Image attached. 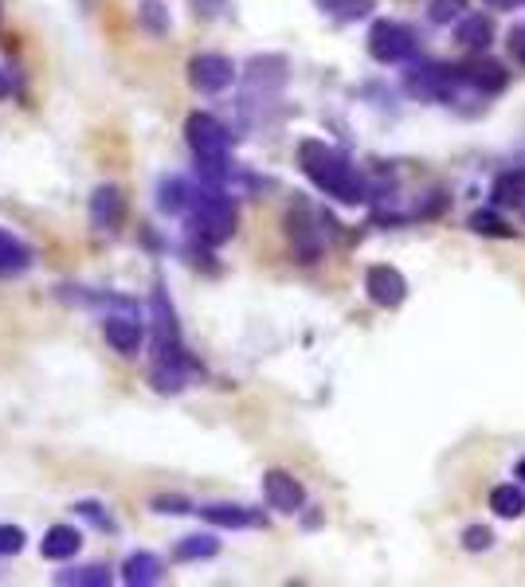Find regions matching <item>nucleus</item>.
<instances>
[{
    "mask_svg": "<svg viewBox=\"0 0 525 587\" xmlns=\"http://www.w3.org/2000/svg\"><path fill=\"white\" fill-rule=\"evenodd\" d=\"M298 165L302 173L314 181V188H322L326 196H334L341 204H361L365 200V177L357 173V165L318 137H306L298 145Z\"/></svg>",
    "mask_w": 525,
    "mask_h": 587,
    "instance_id": "nucleus-1",
    "label": "nucleus"
},
{
    "mask_svg": "<svg viewBox=\"0 0 525 587\" xmlns=\"http://www.w3.org/2000/svg\"><path fill=\"white\" fill-rule=\"evenodd\" d=\"M185 216H189L192 231H196L204 243H212V247L228 243V239L236 235V224H239L236 200H232L224 188H216V184H200V188H196L192 208Z\"/></svg>",
    "mask_w": 525,
    "mask_h": 587,
    "instance_id": "nucleus-2",
    "label": "nucleus"
},
{
    "mask_svg": "<svg viewBox=\"0 0 525 587\" xmlns=\"http://www.w3.org/2000/svg\"><path fill=\"white\" fill-rule=\"evenodd\" d=\"M459 83H463V67H451V63H439V59L416 63L404 75V91L420 98V102H447V98H455Z\"/></svg>",
    "mask_w": 525,
    "mask_h": 587,
    "instance_id": "nucleus-3",
    "label": "nucleus"
},
{
    "mask_svg": "<svg viewBox=\"0 0 525 587\" xmlns=\"http://www.w3.org/2000/svg\"><path fill=\"white\" fill-rule=\"evenodd\" d=\"M185 141H189L192 157L196 161H224L228 157V145H232V134L220 118L196 110L185 118Z\"/></svg>",
    "mask_w": 525,
    "mask_h": 587,
    "instance_id": "nucleus-4",
    "label": "nucleus"
},
{
    "mask_svg": "<svg viewBox=\"0 0 525 587\" xmlns=\"http://www.w3.org/2000/svg\"><path fill=\"white\" fill-rule=\"evenodd\" d=\"M369 55L377 63H388V67L404 63V59L416 55V32L408 24H400V20H377L369 28Z\"/></svg>",
    "mask_w": 525,
    "mask_h": 587,
    "instance_id": "nucleus-5",
    "label": "nucleus"
},
{
    "mask_svg": "<svg viewBox=\"0 0 525 587\" xmlns=\"http://www.w3.org/2000/svg\"><path fill=\"white\" fill-rule=\"evenodd\" d=\"M189 83L200 94H220L236 83V63L220 51H200L189 59Z\"/></svg>",
    "mask_w": 525,
    "mask_h": 587,
    "instance_id": "nucleus-6",
    "label": "nucleus"
},
{
    "mask_svg": "<svg viewBox=\"0 0 525 587\" xmlns=\"http://www.w3.org/2000/svg\"><path fill=\"white\" fill-rule=\"evenodd\" d=\"M263 497H267V505L279 509V513H298V509L306 505L302 482H298L294 474H287V470H267V474H263Z\"/></svg>",
    "mask_w": 525,
    "mask_h": 587,
    "instance_id": "nucleus-7",
    "label": "nucleus"
},
{
    "mask_svg": "<svg viewBox=\"0 0 525 587\" xmlns=\"http://www.w3.org/2000/svg\"><path fill=\"white\" fill-rule=\"evenodd\" d=\"M365 290H369V298L381 306V310H396L404 298H408V282H404V274L396 271V267H369L365 274Z\"/></svg>",
    "mask_w": 525,
    "mask_h": 587,
    "instance_id": "nucleus-8",
    "label": "nucleus"
},
{
    "mask_svg": "<svg viewBox=\"0 0 525 587\" xmlns=\"http://www.w3.org/2000/svg\"><path fill=\"white\" fill-rule=\"evenodd\" d=\"M126 216V196L118 184H98L95 196H91V224L98 231H114Z\"/></svg>",
    "mask_w": 525,
    "mask_h": 587,
    "instance_id": "nucleus-9",
    "label": "nucleus"
},
{
    "mask_svg": "<svg viewBox=\"0 0 525 587\" xmlns=\"http://www.w3.org/2000/svg\"><path fill=\"white\" fill-rule=\"evenodd\" d=\"M102 333H106V341L122 353V357H138V349H142L145 341V329L138 317H126V314H110L102 321Z\"/></svg>",
    "mask_w": 525,
    "mask_h": 587,
    "instance_id": "nucleus-10",
    "label": "nucleus"
},
{
    "mask_svg": "<svg viewBox=\"0 0 525 587\" xmlns=\"http://www.w3.org/2000/svg\"><path fill=\"white\" fill-rule=\"evenodd\" d=\"M161 576H165V564L153 552H130L122 564V584L130 587H153L161 584Z\"/></svg>",
    "mask_w": 525,
    "mask_h": 587,
    "instance_id": "nucleus-11",
    "label": "nucleus"
},
{
    "mask_svg": "<svg viewBox=\"0 0 525 587\" xmlns=\"http://www.w3.org/2000/svg\"><path fill=\"white\" fill-rule=\"evenodd\" d=\"M463 83H471V87L482 94H498V91H506L510 75H506V67L494 63V59H471V63L463 67Z\"/></svg>",
    "mask_w": 525,
    "mask_h": 587,
    "instance_id": "nucleus-12",
    "label": "nucleus"
},
{
    "mask_svg": "<svg viewBox=\"0 0 525 587\" xmlns=\"http://www.w3.org/2000/svg\"><path fill=\"white\" fill-rule=\"evenodd\" d=\"M79 548H83V533L75 525H51L44 533V541H40L44 560H71Z\"/></svg>",
    "mask_w": 525,
    "mask_h": 587,
    "instance_id": "nucleus-13",
    "label": "nucleus"
},
{
    "mask_svg": "<svg viewBox=\"0 0 525 587\" xmlns=\"http://www.w3.org/2000/svg\"><path fill=\"white\" fill-rule=\"evenodd\" d=\"M192 196H196V184H189L185 177H169L157 188V208L165 216H185L192 208Z\"/></svg>",
    "mask_w": 525,
    "mask_h": 587,
    "instance_id": "nucleus-14",
    "label": "nucleus"
},
{
    "mask_svg": "<svg viewBox=\"0 0 525 587\" xmlns=\"http://www.w3.org/2000/svg\"><path fill=\"white\" fill-rule=\"evenodd\" d=\"M490 40H494L490 16H482V12L459 16V24H455V44L467 47V51H482V47H490Z\"/></svg>",
    "mask_w": 525,
    "mask_h": 587,
    "instance_id": "nucleus-15",
    "label": "nucleus"
},
{
    "mask_svg": "<svg viewBox=\"0 0 525 587\" xmlns=\"http://www.w3.org/2000/svg\"><path fill=\"white\" fill-rule=\"evenodd\" d=\"M200 517H204L208 525H216V529H247V525H259V517H255L247 505H228V501L204 505Z\"/></svg>",
    "mask_w": 525,
    "mask_h": 587,
    "instance_id": "nucleus-16",
    "label": "nucleus"
},
{
    "mask_svg": "<svg viewBox=\"0 0 525 587\" xmlns=\"http://www.w3.org/2000/svg\"><path fill=\"white\" fill-rule=\"evenodd\" d=\"M220 552V541H216V533H192V537H185V541L177 544V560L181 564H196V560H212Z\"/></svg>",
    "mask_w": 525,
    "mask_h": 587,
    "instance_id": "nucleus-17",
    "label": "nucleus"
},
{
    "mask_svg": "<svg viewBox=\"0 0 525 587\" xmlns=\"http://www.w3.org/2000/svg\"><path fill=\"white\" fill-rule=\"evenodd\" d=\"M110 580H114V572L106 568V564H87V568H71V572H59L55 576V584L63 587H110Z\"/></svg>",
    "mask_w": 525,
    "mask_h": 587,
    "instance_id": "nucleus-18",
    "label": "nucleus"
},
{
    "mask_svg": "<svg viewBox=\"0 0 525 587\" xmlns=\"http://www.w3.org/2000/svg\"><path fill=\"white\" fill-rule=\"evenodd\" d=\"M494 204H506V208H522L525 204V169H510L494 181Z\"/></svg>",
    "mask_w": 525,
    "mask_h": 587,
    "instance_id": "nucleus-19",
    "label": "nucleus"
},
{
    "mask_svg": "<svg viewBox=\"0 0 525 587\" xmlns=\"http://www.w3.org/2000/svg\"><path fill=\"white\" fill-rule=\"evenodd\" d=\"M330 20H341V24H353V20H365L377 4L373 0H314Z\"/></svg>",
    "mask_w": 525,
    "mask_h": 587,
    "instance_id": "nucleus-20",
    "label": "nucleus"
},
{
    "mask_svg": "<svg viewBox=\"0 0 525 587\" xmlns=\"http://www.w3.org/2000/svg\"><path fill=\"white\" fill-rule=\"evenodd\" d=\"M28 263H32V251L16 235L0 231V274H20Z\"/></svg>",
    "mask_w": 525,
    "mask_h": 587,
    "instance_id": "nucleus-21",
    "label": "nucleus"
},
{
    "mask_svg": "<svg viewBox=\"0 0 525 587\" xmlns=\"http://www.w3.org/2000/svg\"><path fill=\"white\" fill-rule=\"evenodd\" d=\"M490 509H494L498 517H506V521H510V517H522L525 513L522 486H510V482H506V486H494V490H490Z\"/></svg>",
    "mask_w": 525,
    "mask_h": 587,
    "instance_id": "nucleus-22",
    "label": "nucleus"
},
{
    "mask_svg": "<svg viewBox=\"0 0 525 587\" xmlns=\"http://www.w3.org/2000/svg\"><path fill=\"white\" fill-rule=\"evenodd\" d=\"M471 231H478V235H498V239H510L514 235L510 224L502 216H494V212H475L471 216Z\"/></svg>",
    "mask_w": 525,
    "mask_h": 587,
    "instance_id": "nucleus-23",
    "label": "nucleus"
},
{
    "mask_svg": "<svg viewBox=\"0 0 525 587\" xmlns=\"http://www.w3.org/2000/svg\"><path fill=\"white\" fill-rule=\"evenodd\" d=\"M463 8H467V0H431L428 20L431 24H451V20H459V16H463Z\"/></svg>",
    "mask_w": 525,
    "mask_h": 587,
    "instance_id": "nucleus-24",
    "label": "nucleus"
},
{
    "mask_svg": "<svg viewBox=\"0 0 525 587\" xmlns=\"http://www.w3.org/2000/svg\"><path fill=\"white\" fill-rule=\"evenodd\" d=\"M24 529L20 525H0V556H16L24 548Z\"/></svg>",
    "mask_w": 525,
    "mask_h": 587,
    "instance_id": "nucleus-25",
    "label": "nucleus"
},
{
    "mask_svg": "<svg viewBox=\"0 0 525 587\" xmlns=\"http://www.w3.org/2000/svg\"><path fill=\"white\" fill-rule=\"evenodd\" d=\"M75 513H79V517H87V521L98 525V529H110V533H114V521H110V513H102V505H98V501H79V505H75Z\"/></svg>",
    "mask_w": 525,
    "mask_h": 587,
    "instance_id": "nucleus-26",
    "label": "nucleus"
},
{
    "mask_svg": "<svg viewBox=\"0 0 525 587\" xmlns=\"http://www.w3.org/2000/svg\"><path fill=\"white\" fill-rule=\"evenodd\" d=\"M463 544H467L471 552H482V548H490V544H494V533H490L486 525H471V529L463 533Z\"/></svg>",
    "mask_w": 525,
    "mask_h": 587,
    "instance_id": "nucleus-27",
    "label": "nucleus"
},
{
    "mask_svg": "<svg viewBox=\"0 0 525 587\" xmlns=\"http://www.w3.org/2000/svg\"><path fill=\"white\" fill-rule=\"evenodd\" d=\"M153 509L157 513H173V517H181V513H192V505L185 501V497H153Z\"/></svg>",
    "mask_w": 525,
    "mask_h": 587,
    "instance_id": "nucleus-28",
    "label": "nucleus"
},
{
    "mask_svg": "<svg viewBox=\"0 0 525 587\" xmlns=\"http://www.w3.org/2000/svg\"><path fill=\"white\" fill-rule=\"evenodd\" d=\"M510 51H514V59L525 67V24H518V28L510 32Z\"/></svg>",
    "mask_w": 525,
    "mask_h": 587,
    "instance_id": "nucleus-29",
    "label": "nucleus"
},
{
    "mask_svg": "<svg viewBox=\"0 0 525 587\" xmlns=\"http://www.w3.org/2000/svg\"><path fill=\"white\" fill-rule=\"evenodd\" d=\"M486 8H498V12H510V8H518L522 0H482Z\"/></svg>",
    "mask_w": 525,
    "mask_h": 587,
    "instance_id": "nucleus-30",
    "label": "nucleus"
},
{
    "mask_svg": "<svg viewBox=\"0 0 525 587\" xmlns=\"http://www.w3.org/2000/svg\"><path fill=\"white\" fill-rule=\"evenodd\" d=\"M518 478H525V458L518 462Z\"/></svg>",
    "mask_w": 525,
    "mask_h": 587,
    "instance_id": "nucleus-31",
    "label": "nucleus"
}]
</instances>
